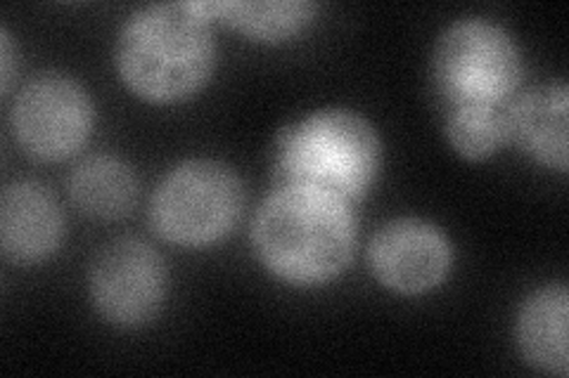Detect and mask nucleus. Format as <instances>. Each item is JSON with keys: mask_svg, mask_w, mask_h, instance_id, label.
<instances>
[{"mask_svg": "<svg viewBox=\"0 0 569 378\" xmlns=\"http://www.w3.org/2000/svg\"><path fill=\"white\" fill-rule=\"evenodd\" d=\"M12 131L33 159H67L83 145L91 131V102L77 81L58 74L41 76L17 98Z\"/></svg>", "mask_w": 569, "mask_h": 378, "instance_id": "6", "label": "nucleus"}, {"mask_svg": "<svg viewBox=\"0 0 569 378\" xmlns=\"http://www.w3.org/2000/svg\"><path fill=\"white\" fill-rule=\"evenodd\" d=\"M447 133L460 156L479 161L501 150L508 135V116L498 106H466L449 112Z\"/></svg>", "mask_w": 569, "mask_h": 378, "instance_id": "14", "label": "nucleus"}, {"mask_svg": "<svg viewBox=\"0 0 569 378\" xmlns=\"http://www.w3.org/2000/svg\"><path fill=\"white\" fill-rule=\"evenodd\" d=\"M508 133L541 164L567 171V85H539L510 106Z\"/></svg>", "mask_w": 569, "mask_h": 378, "instance_id": "10", "label": "nucleus"}, {"mask_svg": "<svg viewBox=\"0 0 569 378\" xmlns=\"http://www.w3.org/2000/svg\"><path fill=\"white\" fill-rule=\"evenodd\" d=\"M522 74L520 52L510 35L487 22H460L441 35L432 79L449 112L466 106H498Z\"/></svg>", "mask_w": 569, "mask_h": 378, "instance_id": "4", "label": "nucleus"}, {"mask_svg": "<svg viewBox=\"0 0 569 378\" xmlns=\"http://www.w3.org/2000/svg\"><path fill=\"white\" fill-rule=\"evenodd\" d=\"M380 171V140L372 125L349 110L316 112L280 135L278 183L361 200Z\"/></svg>", "mask_w": 569, "mask_h": 378, "instance_id": "3", "label": "nucleus"}, {"mask_svg": "<svg viewBox=\"0 0 569 378\" xmlns=\"http://www.w3.org/2000/svg\"><path fill=\"white\" fill-rule=\"evenodd\" d=\"M209 17H219L238 31L254 35L261 41H280L305 29L316 12V6L299 3V0H282V3H204Z\"/></svg>", "mask_w": 569, "mask_h": 378, "instance_id": "13", "label": "nucleus"}, {"mask_svg": "<svg viewBox=\"0 0 569 378\" xmlns=\"http://www.w3.org/2000/svg\"><path fill=\"white\" fill-rule=\"evenodd\" d=\"M91 296L107 321L127 329L142 327L162 308V258L138 239L112 242L100 251L93 263Z\"/></svg>", "mask_w": 569, "mask_h": 378, "instance_id": "7", "label": "nucleus"}, {"mask_svg": "<svg viewBox=\"0 0 569 378\" xmlns=\"http://www.w3.org/2000/svg\"><path fill=\"white\" fill-rule=\"evenodd\" d=\"M254 246L280 279L318 284L340 275L351 258L349 204L301 187H280L254 223Z\"/></svg>", "mask_w": 569, "mask_h": 378, "instance_id": "2", "label": "nucleus"}, {"mask_svg": "<svg viewBox=\"0 0 569 378\" xmlns=\"http://www.w3.org/2000/svg\"><path fill=\"white\" fill-rule=\"evenodd\" d=\"M449 244L422 221H397L382 227L370 244V265L387 289L416 296L435 289L449 273Z\"/></svg>", "mask_w": 569, "mask_h": 378, "instance_id": "8", "label": "nucleus"}, {"mask_svg": "<svg viewBox=\"0 0 569 378\" xmlns=\"http://www.w3.org/2000/svg\"><path fill=\"white\" fill-rule=\"evenodd\" d=\"M62 211L48 190L22 183L6 190L0 202V244L20 265L48 258L62 242Z\"/></svg>", "mask_w": 569, "mask_h": 378, "instance_id": "9", "label": "nucleus"}, {"mask_svg": "<svg viewBox=\"0 0 569 378\" xmlns=\"http://www.w3.org/2000/svg\"><path fill=\"white\" fill-rule=\"evenodd\" d=\"M0 43H3V90H8L12 81V45L6 31L0 33Z\"/></svg>", "mask_w": 569, "mask_h": 378, "instance_id": "15", "label": "nucleus"}, {"mask_svg": "<svg viewBox=\"0 0 569 378\" xmlns=\"http://www.w3.org/2000/svg\"><path fill=\"white\" fill-rule=\"evenodd\" d=\"M119 74L136 95L157 104L198 93L213 69L204 3H164L136 12L117 48Z\"/></svg>", "mask_w": 569, "mask_h": 378, "instance_id": "1", "label": "nucleus"}, {"mask_svg": "<svg viewBox=\"0 0 569 378\" xmlns=\"http://www.w3.org/2000/svg\"><path fill=\"white\" fill-rule=\"evenodd\" d=\"M71 200L93 218L114 221L127 215L138 194V183L127 164L112 156H93L71 175Z\"/></svg>", "mask_w": 569, "mask_h": 378, "instance_id": "12", "label": "nucleus"}, {"mask_svg": "<svg viewBox=\"0 0 569 378\" xmlns=\"http://www.w3.org/2000/svg\"><path fill=\"white\" fill-rule=\"evenodd\" d=\"M242 213L238 175L219 161H190L159 187L152 204L154 229L167 242L204 246L221 239Z\"/></svg>", "mask_w": 569, "mask_h": 378, "instance_id": "5", "label": "nucleus"}, {"mask_svg": "<svg viewBox=\"0 0 569 378\" xmlns=\"http://www.w3.org/2000/svg\"><path fill=\"white\" fill-rule=\"evenodd\" d=\"M520 346L533 367L567 376V292L553 286L533 296L520 317Z\"/></svg>", "mask_w": 569, "mask_h": 378, "instance_id": "11", "label": "nucleus"}]
</instances>
